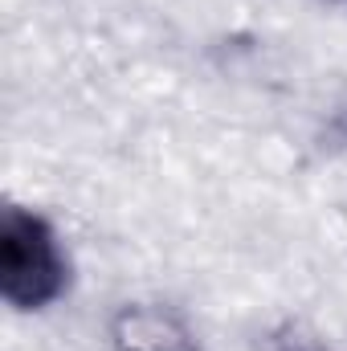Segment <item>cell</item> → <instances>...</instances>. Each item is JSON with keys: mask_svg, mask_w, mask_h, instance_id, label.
Returning <instances> with one entry per match:
<instances>
[{"mask_svg": "<svg viewBox=\"0 0 347 351\" xmlns=\"http://www.w3.org/2000/svg\"><path fill=\"white\" fill-rule=\"evenodd\" d=\"M70 282V262L58 245L53 225L21 204L0 217V294L16 311H45L62 298Z\"/></svg>", "mask_w": 347, "mask_h": 351, "instance_id": "obj_1", "label": "cell"}, {"mask_svg": "<svg viewBox=\"0 0 347 351\" xmlns=\"http://www.w3.org/2000/svg\"><path fill=\"white\" fill-rule=\"evenodd\" d=\"M110 348L115 351H200L192 327L164 311V306H147V302H127L123 311H115L110 319Z\"/></svg>", "mask_w": 347, "mask_h": 351, "instance_id": "obj_2", "label": "cell"}, {"mask_svg": "<svg viewBox=\"0 0 347 351\" xmlns=\"http://www.w3.org/2000/svg\"><path fill=\"white\" fill-rule=\"evenodd\" d=\"M274 351H319V348H311V343H298V339H282Z\"/></svg>", "mask_w": 347, "mask_h": 351, "instance_id": "obj_3", "label": "cell"}, {"mask_svg": "<svg viewBox=\"0 0 347 351\" xmlns=\"http://www.w3.org/2000/svg\"><path fill=\"white\" fill-rule=\"evenodd\" d=\"M335 135H339V143H347V106L335 114Z\"/></svg>", "mask_w": 347, "mask_h": 351, "instance_id": "obj_4", "label": "cell"}]
</instances>
